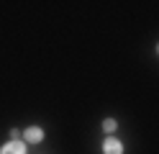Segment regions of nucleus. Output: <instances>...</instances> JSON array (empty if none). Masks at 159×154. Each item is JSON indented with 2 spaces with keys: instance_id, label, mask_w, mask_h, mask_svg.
Returning <instances> with one entry per match:
<instances>
[{
  "instance_id": "1",
  "label": "nucleus",
  "mask_w": 159,
  "mask_h": 154,
  "mask_svg": "<svg viewBox=\"0 0 159 154\" xmlns=\"http://www.w3.org/2000/svg\"><path fill=\"white\" fill-rule=\"evenodd\" d=\"M103 152L105 154H123V144L118 141V139H105V144H103Z\"/></svg>"
},
{
  "instance_id": "2",
  "label": "nucleus",
  "mask_w": 159,
  "mask_h": 154,
  "mask_svg": "<svg viewBox=\"0 0 159 154\" xmlns=\"http://www.w3.org/2000/svg\"><path fill=\"white\" fill-rule=\"evenodd\" d=\"M23 136H26V141H28V144H39V141L44 139V131L39 128V126H31V128H26Z\"/></svg>"
},
{
  "instance_id": "3",
  "label": "nucleus",
  "mask_w": 159,
  "mask_h": 154,
  "mask_svg": "<svg viewBox=\"0 0 159 154\" xmlns=\"http://www.w3.org/2000/svg\"><path fill=\"white\" fill-rule=\"evenodd\" d=\"M0 154H26V147L21 141H11V144H5V147L0 149Z\"/></svg>"
},
{
  "instance_id": "4",
  "label": "nucleus",
  "mask_w": 159,
  "mask_h": 154,
  "mask_svg": "<svg viewBox=\"0 0 159 154\" xmlns=\"http://www.w3.org/2000/svg\"><path fill=\"white\" fill-rule=\"evenodd\" d=\"M103 128H105L108 133H111V131H116V121H113V118H105V121H103Z\"/></svg>"
},
{
  "instance_id": "5",
  "label": "nucleus",
  "mask_w": 159,
  "mask_h": 154,
  "mask_svg": "<svg viewBox=\"0 0 159 154\" xmlns=\"http://www.w3.org/2000/svg\"><path fill=\"white\" fill-rule=\"evenodd\" d=\"M157 49H159V46H157Z\"/></svg>"
}]
</instances>
